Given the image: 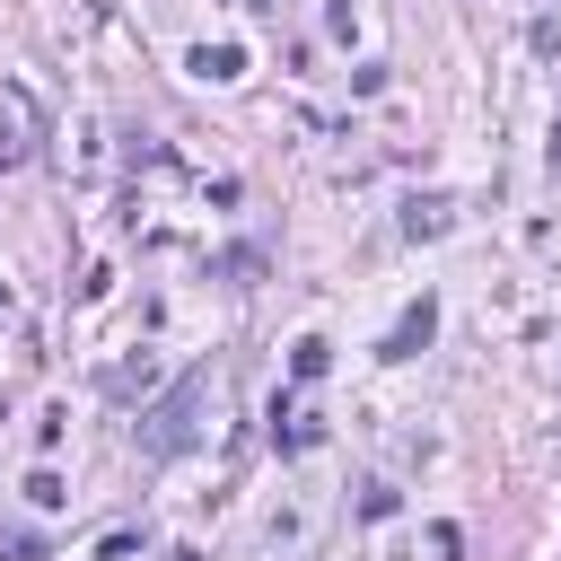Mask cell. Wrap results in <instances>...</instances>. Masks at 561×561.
<instances>
[{
  "label": "cell",
  "instance_id": "6da1fadb",
  "mask_svg": "<svg viewBox=\"0 0 561 561\" xmlns=\"http://www.w3.org/2000/svg\"><path fill=\"white\" fill-rule=\"evenodd\" d=\"M202 394H210V377H184V386H175V394H167V403L149 412L140 447H149V456H175V447L193 438V412H202Z\"/></svg>",
  "mask_w": 561,
  "mask_h": 561
},
{
  "label": "cell",
  "instance_id": "7a4b0ae2",
  "mask_svg": "<svg viewBox=\"0 0 561 561\" xmlns=\"http://www.w3.org/2000/svg\"><path fill=\"white\" fill-rule=\"evenodd\" d=\"M430 324H438V307L421 298V307H403V324H394V342H386V359H412L421 342H430Z\"/></svg>",
  "mask_w": 561,
  "mask_h": 561
}]
</instances>
